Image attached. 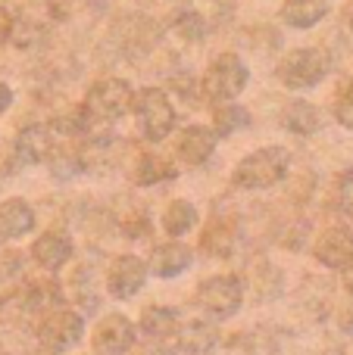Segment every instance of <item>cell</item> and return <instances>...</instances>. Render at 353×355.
Masks as SVG:
<instances>
[{
    "mask_svg": "<svg viewBox=\"0 0 353 355\" xmlns=\"http://www.w3.org/2000/svg\"><path fill=\"white\" fill-rule=\"evenodd\" d=\"M179 327V312L169 306H147L138 318V331L150 340H169Z\"/></svg>",
    "mask_w": 353,
    "mask_h": 355,
    "instance_id": "d6986e66",
    "label": "cell"
},
{
    "mask_svg": "<svg viewBox=\"0 0 353 355\" xmlns=\"http://www.w3.org/2000/svg\"><path fill=\"white\" fill-rule=\"evenodd\" d=\"M213 150H216V131L204 128V125H188L179 135V144H175L179 159L188 166H204L213 156Z\"/></svg>",
    "mask_w": 353,
    "mask_h": 355,
    "instance_id": "4fadbf2b",
    "label": "cell"
},
{
    "mask_svg": "<svg viewBox=\"0 0 353 355\" xmlns=\"http://www.w3.org/2000/svg\"><path fill=\"white\" fill-rule=\"evenodd\" d=\"M335 119L344 125L347 131H353V87H347V91L338 97L335 103Z\"/></svg>",
    "mask_w": 353,
    "mask_h": 355,
    "instance_id": "83f0119b",
    "label": "cell"
},
{
    "mask_svg": "<svg viewBox=\"0 0 353 355\" xmlns=\"http://www.w3.org/2000/svg\"><path fill=\"white\" fill-rule=\"evenodd\" d=\"M91 346L94 355H129L135 346V324L119 312L104 315L91 334Z\"/></svg>",
    "mask_w": 353,
    "mask_h": 355,
    "instance_id": "ba28073f",
    "label": "cell"
},
{
    "mask_svg": "<svg viewBox=\"0 0 353 355\" xmlns=\"http://www.w3.org/2000/svg\"><path fill=\"white\" fill-rule=\"evenodd\" d=\"M129 355H175V346H166V340H150L147 337V343L131 346Z\"/></svg>",
    "mask_w": 353,
    "mask_h": 355,
    "instance_id": "f1b7e54d",
    "label": "cell"
},
{
    "mask_svg": "<svg viewBox=\"0 0 353 355\" xmlns=\"http://www.w3.org/2000/svg\"><path fill=\"white\" fill-rule=\"evenodd\" d=\"M31 259L41 265L44 271H56L72 259V240L63 231H47L31 243Z\"/></svg>",
    "mask_w": 353,
    "mask_h": 355,
    "instance_id": "5bb4252c",
    "label": "cell"
},
{
    "mask_svg": "<svg viewBox=\"0 0 353 355\" xmlns=\"http://www.w3.org/2000/svg\"><path fill=\"white\" fill-rule=\"evenodd\" d=\"M35 227V212L25 200H6L0 206V237L3 240H19Z\"/></svg>",
    "mask_w": 353,
    "mask_h": 355,
    "instance_id": "ac0fdd59",
    "label": "cell"
},
{
    "mask_svg": "<svg viewBox=\"0 0 353 355\" xmlns=\"http://www.w3.org/2000/svg\"><path fill=\"white\" fill-rule=\"evenodd\" d=\"M191 262H194V252H191V246L179 243V240H169V243L154 246V252H150V262H147V268L154 271L156 277H163V281H169V277H179V275H185V271L191 268Z\"/></svg>",
    "mask_w": 353,
    "mask_h": 355,
    "instance_id": "7c38bea8",
    "label": "cell"
},
{
    "mask_svg": "<svg viewBox=\"0 0 353 355\" xmlns=\"http://www.w3.org/2000/svg\"><path fill=\"white\" fill-rule=\"evenodd\" d=\"M213 125H216V135H235V131H241V128H247L250 125V112L244 110V106H238V103H222L216 112H213Z\"/></svg>",
    "mask_w": 353,
    "mask_h": 355,
    "instance_id": "d4e9b609",
    "label": "cell"
},
{
    "mask_svg": "<svg viewBox=\"0 0 353 355\" xmlns=\"http://www.w3.org/2000/svg\"><path fill=\"white\" fill-rule=\"evenodd\" d=\"M54 141H50V131L44 125H31L22 135L16 137V159L19 166H38L41 159H47Z\"/></svg>",
    "mask_w": 353,
    "mask_h": 355,
    "instance_id": "2e32d148",
    "label": "cell"
},
{
    "mask_svg": "<svg viewBox=\"0 0 353 355\" xmlns=\"http://www.w3.org/2000/svg\"><path fill=\"white\" fill-rule=\"evenodd\" d=\"M325 12H329L325 0H285V6H281V19L291 28H313L325 19Z\"/></svg>",
    "mask_w": 353,
    "mask_h": 355,
    "instance_id": "44dd1931",
    "label": "cell"
},
{
    "mask_svg": "<svg viewBox=\"0 0 353 355\" xmlns=\"http://www.w3.org/2000/svg\"><path fill=\"white\" fill-rule=\"evenodd\" d=\"M25 284V265H22V256L19 252H6L3 262H0V302L13 300L19 296Z\"/></svg>",
    "mask_w": 353,
    "mask_h": 355,
    "instance_id": "cb8c5ba5",
    "label": "cell"
},
{
    "mask_svg": "<svg viewBox=\"0 0 353 355\" xmlns=\"http://www.w3.org/2000/svg\"><path fill=\"white\" fill-rule=\"evenodd\" d=\"M169 178H175V166L169 159H163L160 153H141L135 168H131V181L138 187H154V184L169 181Z\"/></svg>",
    "mask_w": 353,
    "mask_h": 355,
    "instance_id": "ffe728a7",
    "label": "cell"
},
{
    "mask_svg": "<svg viewBox=\"0 0 353 355\" xmlns=\"http://www.w3.org/2000/svg\"><path fill=\"white\" fill-rule=\"evenodd\" d=\"M131 110H135L138 128L147 141L160 144L172 135L175 128V106L169 103V97L160 87H144L138 97H131Z\"/></svg>",
    "mask_w": 353,
    "mask_h": 355,
    "instance_id": "6da1fadb",
    "label": "cell"
},
{
    "mask_svg": "<svg viewBox=\"0 0 353 355\" xmlns=\"http://www.w3.org/2000/svg\"><path fill=\"white\" fill-rule=\"evenodd\" d=\"M247 78H250L247 66H244L235 53H222L210 62L200 87H204L206 100H213V103H229V100H235L238 94L247 87Z\"/></svg>",
    "mask_w": 353,
    "mask_h": 355,
    "instance_id": "3957f363",
    "label": "cell"
},
{
    "mask_svg": "<svg viewBox=\"0 0 353 355\" xmlns=\"http://www.w3.org/2000/svg\"><path fill=\"white\" fill-rule=\"evenodd\" d=\"M350 31H353V16H350Z\"/></svg>",
    "mask_w": 353,
    "mask_h": 355,
    "instance_id": "e575fe53",
    "label": "cell"
},
{
    "mask_svg": "<svg viewBox=\"0 0 353 355\" xmlns=\"http://www.w3.org/2000/svg\"><path fill=\"white\" fill-rule=\"evenodd\" d=\"M194 225H197V209L188 200H172L166 206V212H163V231L169 237H185Z\"/></svg>",
    "mask_w": 353,
    "mask_h": 355,
    "instance_id": "603a6c76",
    "label": "cell"
},
{
    "mask_svg": "<svg viewBox=\"0 0 353 355\" xmlns=\"http://www.w3.org/2000/svg\"><path fill=\"white\" fill-rule=\"evenodd\" d=\"M288 172V153L281 147H266L244 156L235 168V184L244 190H266Z\"/></svg>",
    "mask_w": 353,
    "mask_h": 355,
    "instance_id": "7a4b0ae2",
    "label": "cell"
},
{
    "mask_svg": "<svg viewBox=\"0 0 353 355\" xmlns=\"http://www.w3.org/2000/svg\"><path fill=\"white\" fill-rule=\"evenodd\" d=\"M281 122H285V128L294 131V135H313V131L322 128V116H319V110L313 103H304V100H294V103L285 110Z\"/></svg>",
    "mask_w": 353,
    "mask_h": 355,
    "instance_id": "7402d4cb",
    "label": "cell"
},
{
    "mask_svg": "<svg viewBox=\"0 0 353 355\" xmlns=\"http://www.w3.org/2000/svg\"><path fill=\"white\" fill-rule=\"evenodd\" d=\"M244 302V284L238 275H213L200 281L197 287V306L210 312L213 318H231L238 315Z\"/></svg>",
    "mask_w": 353,
    "mask_h": 355,
    "instance_id": "5b68a950",
    "label": "cell"
},
{
    "mask_svg": "<svg viewBox=\"0 0 353 355\" xmlns=\"http://www.w3.org/2000/svg\"><path fill=\"white\" fill-rule=\"evenodd\" d=\"M200 246H204V252H210V256H216V259L231 256L238 246V221L225 218V215L210 218L204 234H200Z\"/></svg>",
    "mask_w": 353,
    "mask_h": 355,
    "instance_id": "9a60e30c",
    "label": "cell"
},
{
    "mask_svg": "<svg viewBox=\"0 0 353 355\" xmlns=\"http://www.w3.org/2000/svg\"><path fill=\"white\" fill-rule=\"evenodd\" d=\"M147 277H150V268L144 259L119 256V259H113L110 271H106V293H110L113 300H131L135 293L144 290Z\"/></svg>",
    "mask_w": 353,
    "mask_h": 355,
    "instance_id": "9c48e42d",
    "label": "cell"
},
{
    "mask_svg": "<svg viewBox=\"0 0 353 355\" xmlns=\"http://www.w3.org/2000/svg\"><path fill=\"white\" fill-rule=\"evenodd\" d=\"M131 87L122 78H104L88 91L85 97V112L88 119H97V122H116L125 112L131 110Z\"/></svg>",
    "mask_w": 353,
    "mask_h": 355,
    "instance_id": "52a82bcc",
    "label": "cell"
},
{
    "mask_svg": "<svg viewBox=\"0 0 353 355\" xmlns=\"http://www.w3.org/2000/svg\"><path fill=\"white\" fill-rule=\"evenodd\" d=\"M325 72H329V60H325V53L316 47L291 50V53L279 62V78H281V85L291 87V91L316 87L319 81L325 78Z\"/></svg>",
    "mask_w": 353,
    "mask_h": 355,
    "instance_id": "8992f818",
    "label": "cell"
},
{
    "mask_svg": "<svg viewBox=\"0 0 353 355\" xmlns=\"http://www.w3.org/2000/svg\"><path fill=\"white\" fill-rule=\"evenodd\" d=\"M19 296H22V309L25 312H50L54 306H60L63 302V290L56 281H50V277H41V281H25L22 290H19Z\"/></svg>",
    "mask_w": 353,
    "mask_h": 355,
    "instance_id": "e0dca14e",
    "label": "cell"
},
{
    "mask_svg": "<svg viewBox=\"0 0 353 355\" xmlns=\"http://www.w3.org/2000/svg\"><path fill=\"white\" fill-rule=\"evenodd\" d=\"M85 337V318L72 309H50L38 324V343L47 352H69Z\"/></svg>",
    "mask_w": 353,
    "mask_h": 355,
    "instance_id": "277c9868",
    "label": "cell"
},
{
    "mask_svg": "<svg viewBox=\"0 0 353 355\" xmlns=\"http://www.w3.org/2000/svg\"><path fill=\"white\" fill-rule=\"evenodd\" d=\"M10 35H13V19H10V12L0 6V47L10 41Z\"/></svg>",
    "mask_w": 353,
    "mask_h": 355,
    "instance_id": "4dcf8cb0",
    "label": "cell"
},
{
    "mask_svg": "<svg viewBox=\"0 0 353 355\" xmlns=\"http://www.w3.org/2000/svg\"><path fill=\"white\" fill-rule=\"evenodd\" d=\"M147 215L144 212H135V215H129V218H125V234H129V237H144V234H147Z\"/></svg>",
    "mask_w": 353,
    "mask_h": 355,
    "instance_id": "f546056e",
    "label": "cell"
},
{
    "mask_svg": "<svg viewBox=\"0 0 353 355\" xmlns=\"http://www.w3.org/2000/svg\"><path fill=\"white\" fill-rule=\"evenodd\" d=\"M313 256H316V262L325 265V268L341 271L353 259V231L344 225L325 227L316 237V243H313Z\"/></svg>",
    "mask_w": 353,
    "mask_h": 355,
    "instance_id": "30bf717a",
    "label": "cell"
},
{
    "mask_svg": "<svg viewBox=\"0 0 353 355\" xmlns=\"http://www.w3.org/2000/svg\"><path fill=\"white\" fill-rule=\"evenodd\" d=\"M172 337H175V349L185 355H206L216 349L219 343L216 324L204 318H188V321L179 318V327H175Z\"/></svg>",
    "mask_w": 353,
    "mask_h": 355,
    "instance_id": "8fae6325",
    "label": "cell"
},
{
    "mask_svg": "<svg viewBox=\"0 0 353 355\" xmlns=\"http://www.w3.org/2000/svg\"><path fill=\"white\" fill-rule=\"evenodd\" d=\"M35 355H56V352H47V349H41V352H35Z\"/></svg>",
    "mask_w": 353,
    "mask_h": 355,
    "instance_id": "836d02e7",
    "label": "cell"
},
{
    "mask_svg": "<svg viewBox=\"0 0 353 355\" xmlns=\"http://www.w3.org/2000/svg\"><path fill=\"white\" fill-rule=\"evenodd\" d=\"M341 281H344V290L353 296V259L341 268Z\"/></svg>",
    "mask_w": 353,
    "mask_h": 355,
    "instance_id": "d6a6232c",
    "label": "cell"
},
{
    "mask_svg": "<svg viewBox=\"0 0 353 355\" xmlns=\"http://www.w3.org/2000/svg\"><path fill=\"white\" fill-rule=\"evenodd\" d=\"M50 153H54V156H50V168H54L56 178H72L81 168L79 156L69 153V150H50Z\"/></svg>",
    "mask_w": 353,
    "mask_h": 355,
    "instance_id": "4316f807",
    "label": "cell"
},
{
    "mask_svg": "<svg viewBox=\"0 0 353 355\" xmlns=\"http://www.w3.org/2000/svg\"><path fill=\"white\" fill-rule=\"evenodd\" d=\"M175 31H179L181 37H185V41H204L206 37V19L200 16V12H179V16H175Z\"/></svg>",
    "mask_w": 353,
    "mask_h": 355,
    "instance_id": "484cf974",
    "label": "cell"
},
{
    "mask_svg": "<svg viewBox=\"0 0 353 355\" xmlns=\"http://www.w3.org/2000/svg\"><path fill=\"white\" fill-rule=\"evenodd\" d=\"M10 106H13V91L3 85V81H0V116H3Z\"/></svg>",
    "mask_w": 353,
    "mask_h": 355,
    "instance_id": "1f68e13d",
    "label": "cell"
}]
</instances>
